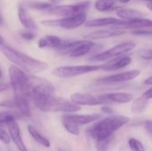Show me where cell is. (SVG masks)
Returning a JSON list of instances; mask_svg holds the SVG:
<instances>
[{
	"label": "cell",
	"instance_id": "5bb4252c",
	"mask_svg": "<svg viewBox=\"0 0 152 151\" xmlns=\"http://www.w3.org/2000/svg\"><path fill=\"white\" fill-rule=\"evenodd\" d=\"M6 125L8 127L10 139L13 142V143L15 144L17 149L20 151H28V149H27L26 145L24 144V142L22 141V137H21V133H20V129L19 125L17 124V122L13 121V122L9 123Z\"/></svg>",
	"mask_w": 152,
	"mask_h": 151
},
{
	"label": "cell",
	"instance_id": "6da1fadb",
	"mask_svg": "<svg viewBox=\"0 0 152 151\" xmlns=\"http://www.w3.org/2000/svg\"><path fill=\"white\" fill-rule=\"evenodd\" d=\"M0 46L2 53L7 57V59L14 63L15 66L20 69L22 71H26L28 74L34 75L41 73L48 68V64L46 62L28 56V54L23 53L19 50L5 44Z\"/></svg>",
	"mask_w": 152,
	"mask_h": 151
},
{
	"label": "cell",
	"instance_id": "b9f144b4",
	"mask_svg": "<svg viewBox=\"0 0 152 151\" xmlns=\"http://www.w3.org/2000/svg\"><path fill=\"white\" fill-rule=\"evenodd\" d=\"M4 38L0 36V45H3V44H4Z\"/></svg>",
	"mask_w": 152,
	"mask_h": 151
},
{
	"label": "cell",
	"instance_id": "ba28073f",
	"mask_svg": "<svg viewBox=\"0 0 152 151\" xmlns=\"http://www.w3.org/2000/svg\"><path fill=\"white\" fill-rule=\"evenodd\" d=\"M86 22V13L81 12L69 17L57 19V20H43L41 23L47 27L61 28L64 29H74L77 28Z\"/></svg>",
	"mask_w": 152,
	"mask_h": 151
},
{
	"label": "cell",
	"instance_id": "f1b7e54d",
	"mask_svg": "<svg viewBox=\"0 0 152 151\" xmlns=\"http://www.w3.org/2000/svg\"><path fill=\"white\" fill-rule=\"evenodd\" d=\"M112 138H113V135L110 136V137H108L106 139H102V140L96 141L95 147H96L97 151H108Z\"/></svg>",
	"mask_w": 152,
	"mask_h": 151
},
{
	"label": "cell",
	"instance_id": "3957f363",
	"mask_svg": "<svg viewBox=\"0 0 152 151\" xmlns=\"http://www.w3.org/2000/svg\"><path fill=\"white\" fill-rule=\"evenodd\" d=\"M129 122V117L121 115H110L108 117L95 123L88 130V134L95 141L106 139L113 135L123 125Z\"/></svg>",
	"mask_w": 152,
	"mask_h": 151
},
{
	"label": "cell",
	"instance_id": "484cf974",
	"mask_svg": "<svg viewBox=\"0 0 152 151\" xmlns=\"http://www.w3.org/2000/svg\"><path fill=\"white\" fill-rule=\"evenodd\" d=\"M116 6L115 0H96L94 7L99 12H109Z\"/></svg>",
	"mask_w": 152,
	"mask_h": 151
},
{
	"label": "cell",
	"instance_id": "7c38bea8",
	"mask_svg": "<svg viewBox=\"0 0 152 151\" xmlns=\"http://www.w3.org/2000/svg\"><path fill=\"white\" fill-rule=\"evenodd\" d=\"M152 25V21L150 19L140 18V19H134L130 20H118V21L110 27V28L123 30L125 29H140L145 28H151Z\"/></svg>",
	"mask_w": 152,
	"mask_h": 151
},
{
	"label": "cell",
	"instance_id": "4dcf8cb0",
	"mask_svg": "<svg viewBox=\"0 0 152 151\" xmlns=\"http://www.w3.org/2000/svg\"><path fill=\"white\" fill-rule=\"evenodd\" d=\"M138 55L143 60H151L152 59V50L151 48L147 49H141L138 51Z\"/></svg>",
	"mask_w": 152,
	"mask_h": 151
},
{
	"label": "cell",
	"instance_id": "8fae6325",
	"mask_svg": "<svg viewBox=\"0 0 152 151\" xmlns=\"http://www.w3.org/2000/svg\"><path fill=\"white\" fill-rule=\"evenodd\" d=\"M70 101L77 106H97L103 105L109 102L105 94L93 95L90 93H76L70 96Z\"/></svg>",
	"mask_w": 152,
	"mask_h": 151
},
{
	"label": "cell",
	"instance_id": "60d3db41",
	"mask_svg": "<svg viewBox=\"0 0 152 151\" xmlns=\"http://www.w3.org/2000/svg\"><path fill=\"white\" fill-rule=\"evenodd\" d=\"M115 1H118V2L122 3V4H126V3H128L130 0H115Z\"/></svg>",
	"mask_w": 152,
	"mask_h": 151
},
{
	"label": "cell",
	"instance_id": "44dd1931",
	"mask_svg": "<svg viewBox=\"0 0 152 151\" xmlns=\"http://www.w3.org/2000/svg\"><path fill=\"white\" fill-rule=\"evenodd\" d=\"M15 108L19 110V112L24 117H30V107L28 99L24 96H14L13 99Z\"/></svg>",
	"mask_w": 152,
	"mask_h": 151
},
{
	"label": "cell",
	"instance_id": "f6af8a7d",
	"mask_svg": "<svg viewBox=\"0 0 152 151\" xmlns=\"http://www.w3.org/2000/svg\"><path fill=\"white\" fill-rule=\"evenodd\" d=\"M144 1H148V2H151V0H144Z\"/></svg>",
	"mask_w": 152,
	"mask_h": 151
},
{
	"label": "cell",
	"instance_id": "9a60e30c",
	"mask_svg": "<svg viewBox=\"0 0 152 151\" xmlns=\"http://www.w3.org/2000/svg\"><path fill=\"white\" fill-rule=\"evenodd\" d=\"M132 62V59L129 56H119L113 58L110 60L108 62H106L104 65L102 66V69L106 71H113L118 70L120 69H123L126 66H128Z\"/></svg>",
	"mask_w": 152,
	"mask_h": 151
},
{
	"label": "cell",
	"instance_id": "4fadbf2b",
	"mask_svg": "<svg viewBox=\"0 0 152 151\" xmlns=\"http://www.w3.org/2000/svg\"><path fill=\"white\" fill-rule=\"evenodd\" d=\"M141 71L138 69H133L126 72H121L118 74H113L97 80V83L102 84H118V83H125L127 81H131L140 76Z\"/></svg>",
	"mask_w": 152,
	"mask_h": 151
},
{
	"label": "cell",
	"instance_id": "4316f807",
	"mask_svg": "<svg viewBox=\"0 0 152 151\" xmlns=\"http://www.w3.org/2000/svg\"><path fill=\"white\" fill-rule=\"evenodd\" d=\"M61 122L62 125L65 128L66 131H68L70 134L72 135H79L80 133V129H79V125H76L75 123L69 121V119H67L64 116L61 117Z\"/></svg>",
	"mask_w": 152,
	"mask_h": 151
},
{
	"label": "cell",
	"instance_id": "d590c367",
	"mask_svg": "<svg viewBox=\"0 0 152 151\" xmlns=\"http://www.w3.org/2000/svg\"><path fill=\"white\" fill-rule=\"evenodd\" d=\"M10 88V85L4 82H0V93L5 92Z\"/></svg>",
	"mask_w": 152,
	"mask_h": 151
},
{
	"label": "cell",
	"instance_id": "52a82bcc",
	"mask_svg": "<svg viewBox=\"0 0 152 151\" xmlns=\"http://www.w3.org/2000/svg\"><path fill=\"white\" fill-rule=\"evenodd\" d=\"M102 66L99 65H77V66H62L53 69V74L61 78H69L87 73L99 70Z\"/></svg>",
	"mask_w": 152,
	"mask_h": 151
},
{
	"label": "cell",
	"instance_id": "8d00e7d4",
	"mask_svg": "<svg viewBox=\"0 0 152 151\" xmlns=\"http://www.w3.org/2000/svg\"><path fill=\"white\" fill-rule=\"evenodd\" d=\"M142 97H143V98H145L146 100L150 101L152 97V89L151 88H150V89H148L146 92H144V93H143V94H142Z\"/></svg>",
	"mask_w": 152,
	"mask_h": 151
},
{
	"label": "cell",
	"instance_id": "d6986e66",
	"mask_svg": "<svg viewBox=\"0 0 152 151\" xmlns=\"http://www.w3.org/2000/svg\"><path fill=\"white\" fill-rule=\"evenodd\" d=\"M63 40H61L59 36H54V35H46L44 37L40 38L38 41V47L39 48H54V49H59L62 44Z\"/></svg>",
	"mask_w": 152,
	"mask_h": 151
},
{
	"label": "cell",
	"instance_id": "83f0119b",
	"mask_svg": "<svg viewBox=\"0 0 152 151\" xmlns=\"http://www.w3.org/2000/svg\"><path fill=\"white\" fill-rule=\"evenodd\" d=\"M27 6L35 9V10H39V11H48L50 8H52L53 5V4L49 2H37V1H28L27 2Z\"/></svg>",
	"mask_w": 152,
	"mask_h": 151
},
{
	"label": "cell",
	"instance_id": "7a4b0ae2",
	"mask_svg": "<svg viewBox=\"0 0 152 151\" xmlns=\"http://www.w3.org/2000/svg\"><path fill=\"white\" fill-rule=\"evenodd\" d=\"M30 100L33 101L36 107L45 112H64L75 113L81 110V107L67 101L63 98L48 94H35Z\"/></svg>",
	"mask_w": 152,
	"mask_h": 151
},
{
	"label": "cell",
	"instance_id": "e575fe53",
	"mask_svg": "<svg viewBox=\"0 0 152 151\" xmlns=\"http://www.w3.org/2000/svg\"><path fill=\"white\" fill-rule=\"evenodd\" d=\"M102 111L103 113L107 114V115H110V116L114 114V109H113L112 108L109 107V106H102Z\"/></svg>",
	"mask_w": 152,
	"mask_h": 151
},
{
	"label": "cell",
	"instance_id": "bcb514c9",
	"mask_svg": "<svg viewBox=\"0 0 152 151\" xmlns=\"http://www.w3.org/2000/svg\"><path fill=\"white\" fill-rule=\"evenodd\" d=\"M59 151H65V150H59Z\"/></svg>",
	"mask_w": 152,
	"mask_h": 151
},
{
	"label": "cell",
	"instance_id": "74e56055",
	"mask_svg": "<svg viewBox=\"0 0 152 151\" xmlns=\"http://www.w3.org/2000/svg\"><path fill=\"white\" fill-rule=\"evenodd\" d=\"M145 129L149 132V133L151 134L152 132V126H151V121H146L145 123Z\"/></svg>",
	"mask_w": 152,
	"mask_h": 151
},
{
	"label": "cell",
	"instance_id": "2e32d148",
	"mask_svg": "<svg viewBox=\"0 0 152 151\" xmlns=\"http://www.w3.org/2000/svg\"><path fill=\"white\" fill-rule=\"evenodd\" d=\"M125 34V31L110 28V29H102L91 32L87 35H86V40H96V39H104V38H110V37H115L119 36Z\"/></svg>",
	"mask_w": 152,
	"mask_h": 151
},
{
	"label": "cell",
	"instance_id": "d4e9b609",
	"mask_svg": "<svg viewBox=\"0 0 152 151\" xmlns=\"http://www.w3.org/2000/svg\"><path fill=\"white\" fill-rule=\"evenodd\" d=\"M149 104V101L146 100L145 98H143L142 96L135 99L133 103H132V107H131V109H132V112L134 113V114H140V113H142L147 106Z\"/></svg>",
	"mask_w": 152,
	"mask_h": 151
},
{
	"label": "cell",
	"instance_id": "cb8c5ba5",
	"mask_svg": "<svg viewBox=\"0 0 152 151\" xmlns=\"http://www.w3.org/2000/svg\"><path fill=\"white\" fill-rule=\"evenodd\" d=\"M28 131L29 134L31 135V137L38 144H40V145H42L43 147H45V148H49L51 146V143H50L49 140L47 138H45L44 135H42L33 125H29L28 126Z\"/></svg>",
	"mask_w": 152,
	"mask_h": 151
},
{
	"label": "cell",
	"instance_id": "e0dca14e",
	"mask_svg": "<svg viewBox=\"0 0 152 151\" xmlns=\"http://www.w3.org/2000/svg\"><path fill=\"white\" fill-rule=\"evenodd\" d=\"M18 18L21 25L27 28L28 31H35L37 29V25L34 19L29 15V13L26 11V9L22 6H19L18 9Z\"/></svg>",
	"mask_w": 152,
	"mask_h": 151
},
{
	"label": "cell",
	"instance_id": "8992f818",
	"mask_svg": "<svg viewBox=\"0 0 152 151\" xmlns=\"http://www.w3.org/2000/svg\"><path fill=\"white\" fill-rule=\"evenodd\" d=\"M55 90L53 84L46 79L37 77L34 75L28 76L27 80V97L29 98L35 94L53 95Z\"/></svg>",
	"mask_w": 152,
	"mask_h": 151
},
{
	"label": "cell",
	"instance_id": "7402d4cb",
	"mask_svg": "<svg viewBox=\"0 0 152 151\" xmlns=\"http://www.w3.org/2000/svg\"><path fill=\"white\" fill-rule=\"evenodd\" d=\"M109 102H116V103H128L133 101L134 96L131 93H111L105 94Z\"/></svg>",
	"mask_w": 152,
	"mask_h": 151
},
{
	"label": "cell",
	"instance_id": "1f68e13d",
	"mask_svg": "<svg viewBox=\"0 0 152 151\" xmlns=\"http://www.w3.org/2000/svg\"><path fill=\"white\" fill-rule=\"evenodd\" d=\"M132 34L136 35V36H151L152 34V31L151 29H144V28H140V29H134L132 31Z\"/></svg>",
	"mask_w": 152,
	"mask_h": 151
},
{
	"label": "cell",
	"instance_id": "d6a6232c",
	"mask_svg": "<svg viewBox=\"0 0 152 151\" xmlns=\"http://www.w3.org/2000/svg\"><path fill=\"white\" fill-rule=\"evenodd\" d=\"M20 36L22 38L26 39V40H32L35 38L36 35L35 33L31 32V31H25V32H21L20 33Z\"/></svg>",
	"mask_w": 152,
	"mask_h": 151
},
{
	"label": "cell",
	"instance_id": "836d02e7",
	"mask_svg": "<svg viewBox=\"0 0 152 151\" xmlns=\"http://www.w3.org/2000/svg\"><path fill=\"white\" fill-rule=\"evenodd\" d=\"M0 107L12 109V108H15V105H14V101H13V100H12V101L8 100V101H4L0 102Z\"/></svg>",
	"mask_w": 152,
	"mask_h": 151
},
{
	"label": "cell",
	"instance_id": "ac0fdd59",
	"mask_svg": "<svg viewBox=\"0 0 152 151\" xmlns=\"http://www.w3.org/2000/svg\"><path fill=\"white\" fill-rule=\"evenodd\" d=\"M64 117L69 121L75 123L77 125H88L97 121L101 116L99 114H89V115H64Z\"/></svg>",
	"mask_w": 152,
	"mask_h": 151
},
{
	"label": "cell",
	"instance_id": "277c9868",
	"mask_svg": "<svg viewBox=\"0 0 152 151\" xmlns=\"http://www.w3.org/2000/svg\"><path fill=\"white\" fill-rule=\"evenodd\" d=\"M94 46L95 44L90 40L64 41L58 51L62 54H69L71 57L77 58L90 53Z\"/></svg>",
	"mask_w": 152,
	"mask_h": 151
},
{
	"label": "cell",
	"instance_id": "ee69618b",
	"mask_svg": "<svg viewBox=\"0 0 152 151\" xmlns=\"http://www.w3.org/2000/svg\"><path fill=\"white\" fill-rule=\"evenodd\" d=\"M2 77H3V73H2V70L0 69V78H1Z\"/></svg>",
	"mask_w": 152,
	"mask_h": 151
},
{
	"label": "cell",
	"instance_id": "f546056e",
	"mask_svg": "<svg viewBox=\"0 0 152 151\" xmlns=\"http://www.w3.org/2000/svg\"><path fill=\"white\" fill-rule=\"evenodd\" d=\"M128 145L132 151H145L143 144L134 138H130L128 140Z\"/></svg>",
	"mask_w": 152,
	"mask_h": 151
},
{
	"label": "cell",
	"instance_id": "30bf717a",
	"mask_svg": "<svg viewBox=\"0 0 152 151\" xmlns=\"http://www.w3.org/2000/svg\"><path fill=\"white\" fill-rule=\"evenodd\" d=\"M135 47V44L134 42H124L121 44H118L113 47H111L109 50H106L101 53H98L96 55H94L92 59V61H106V60H110L111 58L114 57H119L130 51H132L133 49H134Z\"/></svg>",
	"mask_w": 152,
	"mask_h": 151
},
{
	"label": "cell",
	"instance_id": "f35d334b",
	"mask_svg": "<svg viewBox=\"0 0 152 151\" xmlns=\"http://www.w3.org/2000/svg\"><path fill=\"white\" fill-rule=\"evenodd\" d=\"M144 84L145 85H152V77H148L145 81H144Z\"/></svg>",
	"mask_w": 152,
	"mask_h": 151
},
{
	"label": "cell",
	"instance_id": "ffe728a7",
	"mask_svg": "<svg viewBox=\"0 0 152 151\" xmlns=\"http://www.w3.org/2000/svg\"><path fill=\"white\" fill-rule=\"evenodd\" d=\"M117 16L123 20H130L134 19L144 18V13L139 10L133 8H118L116 12Z\"/></svg>",
	"mask_w": 152,
	"mask_h": 151
},
{
	"label": "cell",
	"instance_id": "7bdbcfd3",
	"mask_svg": "<svg viewBox=\"0 0 152 151\" xmlns=\"http://www.w3.org/2000/svg\"><path fill=\"white\" fill-rule=\"evenodd\" d=\"M3 23H4V19H3V17H2V15L0 13V25H2Z\"/></svg>",
	"mask_w": 152,
	"mask_h": 151
},
{
	"label": "cell",
	"instance_id": "9c48e42d",
	"mask_svg": "<svg viewBox=\"0 0 152 151\" xmlns=\"http://www.w3.org/2000/svg\"><path fill=\"white\" fill-rule=\"evenodd\" d=\"M90 4H91L90 1H83L74 4L56 5L50 8L47 12H49V13L52 15L66 18L77 13L86 12V11L89 8Z\"/></svg>",
	"mask_w": 152,
	"mask_h": 151
},
{
	"label": "cell",
	"instance_id": "603a6c76",
	"mask_svg": "<svg viewBox=\"0 0 152 151\" xmlns=\"http://www.w3.org/2000/svg\"><path fill=\"white\" fill-rule=\"evenodd\" d=\"M119 19H116L113 17H105V18H98L86 21L85 24L86 27L95 28V27H103V26H113L118 21Z\"/></svg>",
	"mask_w": 152,
	"mask_h": 151
},
{
	"label": "cell",
	"instance_id": "5b68a950",
	"mask_svg": "<svg viewBox=\"0 0 152 151\" xmlns=\"http://www.w3.org/2000/svg\"><path fill=\"white\" fill-rule=\"evenodd\" d=\"M8 72L10 77V86L12 88L14 96L27 97L28 75L15 65L10 66Z\"/></svg>",
	"mask_w": 152,
	"mask_h": 151
},
{
	"label": "cell",
	"instance_id": "ab89813d",
	"mask_svg": "<svg viewBox=\"0 0 152 151\" xmlns=\"http://www.w3.org/2000/svg\"><path fill=\"white\" fill-rule=\"evenodd\" d=\"M62 0H48L49 3L51 4H60Z\"/></svg>",
	"mask_w": 152,
	"mask_h": 151
}]
</instances>
